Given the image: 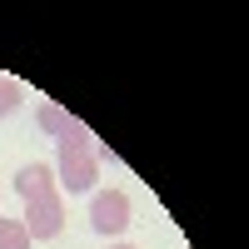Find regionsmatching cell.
Listing matches in <instances>:
<instances>
[{"mask_svg": "<svg viewBox=\"0 0 249 249\" xmlns=\"http://www.w3.org/2000/svg\"><path fill=\"white\" fill-rule=\"evenodd\" d=\"M15 195L25 199V219L20 224H25L30 239H55L65 230V199H60V184H55V164H45V160L20 164Z\"/></svg>", "mask_w": 249, "mask_h": 249, "instance_id": "6da1fadb", "label": "cell"}, {"mask_svg": "<svg viewBox=\"0 0 249 249\" xmlns=\"http://www.w3.org/2000/svg\"><path fill=\"white\" fill-rule=\"evenodd\" d=\"M55 144H60L55 184H60V190H70V195H90V190H95V179H100V160H105V150L95 144V135L75 120Z\"/></svg>", "mask_w": 249, "mask_h": 249, "instance_id": "7a4b0ae2", "label": "cell"}, {"mask_svg": "<svg viewBox=\"0 0 249 249\" xmlns=\"http://www.w3.org/2000/svg\"><path fill=\"white\" fill-rule=\"evenodd\" d=\"M90 224H95V234H105V239L124 234V230H130V195H124V190H95Z\"/></svg>", "mask_w": 249, "mask_h": 249, "instance_id": "3957f363", "label": "cell"}, {"mask_svg": "<svg viewBox=\"0 0 249 249\" xmlns=\"http://www.w3.org/2000/svg\"><path fill=\"white\" fill-rule=\"evenodd\" d=\"M35 124H40V130H45V135H55V140H60V135H65L70 124H75V120H70L65 110H60V105H50V100H45V105L35 110Z\"/></svg>", "mask_w": 249, "mask_h": 249, "instance_id": "277c9868", "label": "cell"}, {"mask_svg": "<svg viewBox=\"0 0 249 249\" xmlns=\"http://www.w3.org/2000/svg\"><path fill=\"white\" fill-rule=\"evenodd\" d=\"M20 100H25V90H20V80L0 75V120H5V115H15V110H20Z\"/></svg>", "mask_w": 249, "mask_h": 249, "instance_id": "5b68a950", "label": "cell"}, {"mask_svg": "<svg viewBox=\"0 0 249 249\" xmlns=\"http://www.w3.org/2000/svg\"><path fill=\"white\" fill-rule=\"evenodd\" d=\"M0 249H30V234L20 219H0Z\"/></svg>", "mask_w": 249, "mask_h": 249, "instance_id": "8992f818", "label": "cell"}, {"mask_svg": "<svg viewBox=\"0 0 249 249\" xmlns=\"http://www.w3.org/2000/svg\"><path fill=\"white\" fill-rule=\"evenodd\" d=\"M110 249H135V244H110Z\"/></svg>", "mask_w": 249, "mask_h": 249, "instance_id": "52a82bcc", "label": "cell"}]
</instances>
